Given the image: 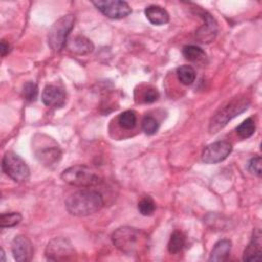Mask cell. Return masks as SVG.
<instances>
[{
  "instance_id": "cell-6",
  "label": "cell",
  "mask_w": 262,
  "mask_h": 262,
  "mask_svg": "<svg viewBox=\"0 0 262 262\" xmlns=\"http://www.w3.org/2000/svg\"><path fill=\"white\" fill-rule=\"evenodd\" d=\"M75 25V15L67 14L58 18L48 32V45L53 51H60L68 43V37Z\"/></svg>"
},
{
  "instance_id": "cell-18",
  "label": "cell",
  "mask_w": 262,
  "mask_h": 262,
  "mask_svg": "<svg viewBox=\"0 0 262 262\" xmlns=\"http://www.w3.org/2000/svg\"><path fill=\"white\" fill-rule=\"evenodd\" d=\"M182 54L185 59L191 62H196V63H202L205 62L207 59V55L205 51L195 45H186L182 49Z\"/></svg>"
},
{
  "instance_id": "cell-3",
  "label": "cell",
  "mask_w": 262,
  "mask_h": 262,
  "mask_svg": "<svg viewBox=\"0 0 262 262\" xmlns=\"http://www.w3.org/2000/svg\"><path fill=\"white\" fill-rule=\"evenodd\" d=\"M33 150L37 161L47 168L56 166L61 159V150L58 144L49 136L37 134L34 137Z\"/></svg>"
},
{
  "instance_id": "cell-5",
  "label": "cell",
  "mask_w": 262,
  "mask_h": 262,
  "mask_svg": "<svg viewBox=\"0 0 262 262\" xmlns=\"http://www.w3.org/2000/svg\"><path fill=\"white\" fill-rule=\"evenodd\" d=\"M60 178L68 184L78 187H90L100 183V177L89 167L75 165L62 171Z\"/></svg>"
},
{
  "instance_id": "cell-2",
  "label": "cell",
  "mask_w": 262,
  "mask_h": 262,
  "mask_svg": "<svg viewBox=\"0 0 262 262\" xmlns=\"http://www.w3.org/2000/svg\"><path fill=\"white\" fill-rule=\"evenodd\" d=\"M147 235L142 230L131 227L122 226L117 228L112 234L114 246L122 253L132 256L139 255L147 248Z\"/></svg>"
},
{
  "instance_id": "cell-30",
  "label": "cell",
  "mask_w": 262,
  "mask_h": 262,
  "mask_svg": "<svg viewBox=\"0 0 262 262\" xmlns=\"http://www.w3.org/2000/svg\"><path fill=\"white\" fill-rule=\"evenodd\" d=\"M1 256H2V261L4 262L5 261V253H4L3 249H1Z\"/></svg>"
},
{
  "instance_id": "cell-1",
  "label": "cell",
  "mask_w": 262,
  "mask_h": 262,
  "mask_svg": "<svg viewBox=\"0 0 262 262\" xmlns=\"http://www.w3.org/2000/svg\"><path fill=\"white\" fill-rule=\"evenodd\" d=\"M64 204L71 215L85 217L96 213L102 208L103 198L96 190L82 189L71 193Z\"/></svg>"
},
{
  "instance_id": "cell-14",
  "label": "cell",
  "mask_w": 262,
  "mask_h": 262,
  "mask_svg": "<svg viewBox=\"0 0 262 262\" xmlns=\"http://www.w3.org/2000/svg\"><path fill=\"white\" fill-rule=\"evenodd\" d=\"M261 231L259 228H256L253 231V235L251 237L250 243L246 247L244 254H243V260L244 261H259L261 259L262 254V242H261Z\"/></svg>"
},
{
  "instance_id": "cell-21",
  "label": "cell",
  "mask_w": 262,
  "mask_h": 262,
  "mask_svg": "<svg viewBox=\"0 0 262 262\" xmlns=\"http://www.w3.org/2000/svg\"><path fill=\"white\" fill-rule=\"evenodd\" d=\"M137 123L136 113L134 111L128 110L121 113L118 117V124L124 130H131L135 127Z\"/></svg>"
},
{
  "instance_id": "cell-29",
  "label": "cell",
  "mask_w": 262,
  "mask_h": 262,
  "mask_svg": "<svg viewBox=\"0 0 262 262\" xmlns=\"http://www.w3.org/2000/svg\"><path fill=\"white\" fill-rule=\"evenodd\" d=\"M9 44L5 41V40H2L1 41V44H0V51H1V56L4 57L8 52H9Z\"/></svg>"
},
{
  "instance_id": "cell-22",
  "label": "cell",
  "mask_w": 262,
  "mask_h": 262,
  "mask_svg": "<svg viewBox=\"0 0 262 262\" xmlns=\"http://www.w3.org/2000/svg\"><path fill=\"white\" fill-rule=\"evenodd\" d=\"M236 133L237 135L243 138H249L251 137L256 130V124H255V120L253 118H247L246 120H244L237 127H236Z\"/></svg>"
},
{
  "instance_id": "cell-13",
  "label": "cell",
  "mask_w": 262,
  "mask_h": 262,
  "mask_svg": "<svg viewBox=\"0 0 262 262\" xmlns=\"http://www.w3.org/2000/svg\"><path fill=\"white\" fill-rule=\"evenodd\" d=\"M42 101L47 106L60 107L66 102L64 91L55 85H47L42 92Z\"/></svg>"
},
{
  "instance_id": "cell-10",
  "label": "cell",
  "mask_w": 262,
  "mask_h": 262,
  "mask_svg": "<svg viewBox=\"0 0 262 262\" xmlns=\"http://www.w3.org/2000/svg\"><path fill=\"white\" fill-rule=\"evenodd\" d=\"M195 11L196 13L203 18L204 23L203 25L196 30L195 32V36L196 39L201 42V43H210L212 42L218 32V25L217 21L215 20V18L206 10H204L202 7L195 6Z\"/></svg>"
},
{
  "instance_id": "cell-17",
  "label": "cell",
  "mask_w": 262,
  "mask_h": 262,
  "mask_svg": "<svg viewBox=\"0 0 262 262\" xmlns=\"http://www.w3.org/2000/svg\"><path fill=\"white\" fill-rule=\"evenodd\" d=\"M231 242L229 239H220L218 241L210 254L209 261L210 262H222L225 261L231 251Z\"/></svg>"
},
{
  "instance_id": "cell-15",
  "label": "cell",
  "mask_w": 262,
  "mask_h": 262,
  "mask_svg": "<svg viewBox=\"0 0 262 262\" xmlns=\"http://www.w3.org/2000/svg\"><path fill=\"white\" fill-rule=\"evenodd\" d=\"M67 46L69 50L78 55H86L93 51L94 45L88 38L84 36H75L70 41H68Z\"/></svg>"
},
{
  "instance_id": "cell-20",
  "label": "cell",
  "mask_w": 262,
  "mask_h": 262,
  "mask_svg": "<svg viewBox=\"0 0 262 262\" xmlns=\"http://www.w3.org/2000/svg\"><path fill=\"white\" fill-rule=\"evenodd\" d=\"M176 75L179 82L183 85H191L195 80V71L188 64H183L177 68Z\"/></svg>"
},
{
  "instance_id": "cell-11",
  "label": "cell",
  "mask_w": 262,
  "mask_h": 262,
  "mask_svg": "<svg viewBox=\"0 0 262 262\" xmlns=\"http://www.w3.org/2000/svg\"><path fill=\"white\" fill-rule=\"evenodd\" d=\"M232 145L228 141H216L204 148L202 152V161L206 164L220 163L230 155Z\"/></svg>"
},
{
  "instance_id": "cell-23",
  "label": "cell",
  "mask_w": 262,
  "mask_h": 262,
  "mask_svg": "<svg viewBox=\"0 0 262 262\" xmlns=\"http://www.w3.org/2000/svg\"><path fill=\"white\" fill-rule=\"evenodd\" d=\"M23 219V216L18 212L2 213L0 216V227H13L17 225Z\"/></svg>"
},
{
  "instance_id": "cell-9",
  "label": "cell",
  "mask_w": 262,
  "mask_h": 262,
  "mask_svg": "<svg viewBox=\"0 0 262 262\" xmlns=\"http://www.w3.org/2000/svg\"><path fill=\"white\" fill-rule=\"evenodd\" d=\"M92 4L106 17L112 19H121L127 17L132 9L126 1L121 0H98Z\"/></svg>"
},
{
  "instance_id": "cell-19",
  "label": "cell",
  "mask_w": 262,
  "mask_h": 262,
  "mask_svg": "<svg viewBox=\"0 0 262 262\" xmlns=\"http://www.w3.org/2000/svg\"><path fill=\"white\" fill-rule=\"evenodd\" d=\"M186 244V237L183 232L179 230H175L169 239L168 243V251L171 254H178L180 253Z\"/></svg>"
},
{
  "instance_id": "cell-8",
  "label": "cell",
  "mask_w": 262,
  "mask_h": 262,
  "mask_svg": "<svg viewBox=\"0 0 262 262\" xmlns=\"http://www.w3.org/2000/svg\"><path fill=\"white\" fill-rule=\"evenodd\" d=\"M45 257L49 261H72L76 259V250L64 237H54L46 246Z\"/></svg>"
},
{
  "instance_id": "cell-12",
  "label": "cell",
  "mask_w": 262,
  "mask_h": 262,
  "mask_svg": "<svg viewBox=\"0 0 262 262\" xmlns=\"http://www.w3.org/2000/svg\"><path fill=\"white\" fill-rule=\"evenodd\" d=\"M13 258L17 262L30 261L33 257V245L31 241L25 235H17L13 238L11 244Z\"/></svg>"
},
{
  "instance_id": "cell-16",
  "label": "cell",
  "mask_w": 262,
  "mask_h": 262,
  "mask_svg": "<svg viewBox=\"0 0 262 262\" xmlns=\"http://www.w3.org/2000/svg\"><path fill=\"white\" fill-rule=\"evenodd\" d=\"M144 14L148 21L155 26H162L169 21L170 16L165 8L160 5H149L144 9Z\"/></svg>"
},
{
  "instance_id": "cell-4",
  "label": "cell",
  "mask_w": 262,
  "mask_h": 262,
  "mask_svg": "<svg viewBox=\"0 0 262 262\" xmlns=\"http://www.w3.org/2000/svg\"><path fill=\"white\" fill-rule=\"evenodd\" d=\"M249 106V101L247 98H233L226 105L221 107L211 119L209 130L211 133H216L222 129L226 124L234 117L242 114Z\"/></svg>"
},
{
  "instance_id": "cell-24",
  "label": "cell",
  "mask_w": 262,
  "mask_h": 262,
  "mask_svg": "<svg viewBox=\"0 0 262 262\" xmlns=\"http://www.w3.org/2000/svg\"><path fill=\"white\" fill-rule=\"evenodd\" d=\"M137 209L139 211V213L143 216H149L151 215L155 210H156V204L154 202V200L150 196H144L143 199H141L138 202L137 205Z\"/></svg>"
},
{
  "instance_id": "cell-7",
  "label": "cell",
  "mask_w": 262,
  "mask_h": 262,
  "mask_svg": "<svg viewBox=\"0 0 262 262\" xmlns=\"http://www.w3.org/2000/svg\"><path fill=\"white\" fill-rule=\"evenodd\" d=\"M2 171L15 182H25L30 177V168L15 152L7 151L2 158Z\"/></svg>"
},
{
  "instance_id": "cell-28",
  "label": "cell",
  "mask_w": 262,
  "mask_h": 262,
  "mask_svg": "<svg viewBox=\"0 0 262 262\" xmlns=\"http://www.w3.org/2000/svg\"><path fill=\"white\" fill-rule=\"evenodd\" d=\"M160 94H159V91L156 89V88H148L144 91L143 93V101L145 103H152L155 101L158 100Z\"/></svg>"
},
{
  "instance_id": "cell-27",
  "label": "cell",
  "mask_w": 262,
  "mask_h": 262,
  "mask_svg": "<svg viewBox=\"0 0 262 262\" xmlns=\"http://www.w3.org/2000/svg\"><path fill=\"white\" fill-rule=\"evenodd\" d=\"M248 170L258 176V177H261L262 175V160H261V157L259 156H256L254 158H252L248 164Z\"/></svg>"
},
{
  "instance_id": "cell-26",
  "label": "cell",
  "mask_w": 262,
  "mask_h": 262,
  "mask_svg": "<svg viewBox=\"0 0 262 262\" xmlns=\"http://www.w3.org/2000/svg\"><path fill=\"white\" fill-rule=\"evenodd\" d=\"M159 126H160L159 122L152 116H145L141 123L142 130L147 135H152L157 133V131L159 130Z\"/></svg>"
},
{
  "instance_id": "cell-25",
  "label": "cell",
  "mask_w": 262,
  "mask_h": 262,
  "mask_svg": "<svg viewBox=\"0 0 262 262\" xmlns=\"http://www.w3.org/2000/svg\"><path fill=\"white\" fill-rule=\"evenodd\" d=\"M21 94H23V97L25 100H27L29 102L35 101L38 96V86L34 82L29 81L24 85Z\"/></svg>"
}]
</instances>
